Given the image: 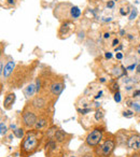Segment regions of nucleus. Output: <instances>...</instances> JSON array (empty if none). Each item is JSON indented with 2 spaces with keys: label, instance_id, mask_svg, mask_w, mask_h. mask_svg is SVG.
Masks as SVG:
<instances>
[{
  "label": "nucleus",
  "instance_id": "4468645a",
  "mask_svg": "<svg viewBox=\"0 0 140 157\" xmlns=\"http://www.w3.org/2000/svg\"><path fill=\"white\" fill-rule=\"evenodd\" d=\"M46 150L49 152H53V151L56 150V141H53V140L49 141V143L46 144Z\"/></svg>",
  "mask_w": 140,
  "mask_h": 157
},
{
  "label": "nucleus",
  "instance_id": "39448f33",
  "mask_svg": "<svg viewBox=\"0 0 140 157\" xmlns=\"http://www.w3.org/2000/svg\"><path fill=\"white\" fill-rule=\"evenodd\" d=\"M127 145L131 150H140V136H131L127 141Z\"/></svg>",
  "mask_w": 140,
  "mask_h": 157
},
{
  "label": "nucleus",
  "instance_id": "393cba45",
  "mask_svg": "<svg viewBox=\"0 0 140 157\" xmlns=\"http://www.w3.org/2000/svg\"><path fill=\"white\" fill-rule=\"evenodd\" d=\"M80 112H81L82 114H86L88 113V112H91V109H83V110H79Z\"/></svg>",
  "mask_w": 140,
  "mask_h": 157
},
{
  "label": "nucleus",
  "instance_id": "4be33fe9",
  "mask_svg": "<svg viewBox=\"0 0 140 157\" xmlns=\"http://www.w3.org/2000/svg\"><path fill=\"white\" fill-rule=\"evenodd\" d=\"M123 116H125V117H131V116H134V112L133 111H125L124 113H123Z\"/></svg>",
  "mask_w": 140,
  "mask_h": 157
},
{
  "label": "nucleus",
  "instance_id": "f8f14e48",
  "mask_svg": "<svg viewBox=\"0 0 140 157\" xmlns=\"http://www.w3.org/2000/svg\"><path fill=\"white\" fill-rule=\"evenodd\" d=\"M80 15H81V10L78 7H76V6L71 7V9H70V16L72 18H79Z\"/></svg>",
  "mask_w": 140,
  "mask_h": 157
},
{
  "label": "nucleus",
  "instance_id": "aec40b11",
  "mask_svg": "<svg viewBox=\"0 0 140 157\" xmlns=\"http://www.w3.org/2000/svg\"><path fill=\"white\" fill-rule=\"evenodd\" d=\"M114 100H115L116 102H120V101H121V94H120V92L114 93Z\"/></svg>",
  "mask_w": 140,
  "mask_h": 157
},
{
  "label": "nucleus",
  "instance_id": "cd10ccee",
  "mask_svg": "<svg viewBox=\"0 0 140 157\" xmlns=\"http://www.w3.org/2000/svg\"><path fill=\"white\" fill-rule=\"evenodd\" d=\"M118 44H119V40H118V39H114V40H113V42H112V45H113V46H116Z\"/></svg>",
  "mask_w": 140,
  "mask_h": 157
},
{
  "label": "nucleus",
  "instance_id": "dca6fc26",
  "mask_svg": "<svg viewBox=\"0 0 140 157\" xmlns=\"http://www.w3.org/2000/svg\"><path fill=\"white\" fill-rule=\"evenodd\" d=\"M103 117V112L100 111V110H97L96 113H95V120H96V121H100Z\"/></svg>",
  "mask_w": 140,
  "mask_h": 157
},
{
  "label": "nucleus",
  "instance_id": "2f4dec72",
  "mask_svg": "<svg viewBox=\"0 0 140 157\" xmlns=\"http://www.w3.org/2000/svg\"><path fill=\"white\" fill-rule=\"evenodd\" d=\"M137 96H140V90H136L134 93V97H137Z\"/></svg>",
  "mask_w": 140,
  "mask_h": 157
},
{
  "label": "nucleus",
  "instance_id": "c9c22d12",
  "mask_svg": "<svg viewBox=\"0 0 140 157\" xmlns=\"http://www.w3.org/2000/svg\"><path fill=\"white\" fill-rule=\"evenodd\" d=\"M103 37H105V38H106V39H108V38H109V37H110V35H109V33H105V36H103Z\"/></svg>",
  "mask_w": 140,
  "mask_h": 157
},
{
  "label": "nucleus",
  "instance_id": "7ed1b4c3",
  "mask_svg": "<svg viewBox=\"0 0 140 157\" xmlns=\"http://www.w3.org/2000/svg\"><path fill=\"white\" fill-rule=\"evenodd\" d=\"M103 130L100 128H95L93 131H91L88 133V136L86 137V144L91 147H94V146H97L100 141L103 140Z\"/></svg>",
  "mask_w": 140,
  "mask_h": 157
},
{
  "label": "nucleus",
  "instance_id": "a19ab883",
  "mask_svg": "<svg viewBox=\"0 0 140 157\" xmlns=\"http://www.w3.org/2000/svg\"><path fill=\"white\" fill-rule=\"evenodd\" d=\"M69 157H76L75 155H71V156H69Z\"/></svg>",
  "mask_w": 140,
  "mask_h": 157
},
{
  "label": "nucleus",
  "instance_id": "2eb2a0df",
  "mask_svg": "<svg viewBox=\"0 0 140 157\" xmlns=\"http://www.w3.org/2000/svg\"><path fill=\"white\" fill-rule=\"evenodd\" d=\"M13 133H14V136H15L16 138H20V139H22V138L24 137V130H23L22 128L14 129Z\"/></svg>",
  "mask_w": 140,
  "mask_h": 157
},
{
  "label": "nucleus",
  "instance_id": "0eeeda50",
  "mask_svg": "<svg viewBox=\"0 0 140 157\" xmlns=\"http://www.w3.org/2000/svg\"><path fill=\"white\" fill-rule=\"evenodd\" d=\"M63 88H64V84L61 83V82H54V83L51 85L50 90H51V93H52L53 95L57 96V95H59L61 93Z\"/></svg>",
  "mask_w": 140,
  "mask_h": 157
},
{
  "label": "nucleus",
  "instance_id": "4c0bfd02",
  "mask_svg": "<svg viewBox=\"0 0 140 157\" xmlns=\"http://www.w3.org/2000/svg\"><path fill=\"white\" fill-rule=\"evenodd\" d=\"M121 48H122V45H120V46H119L118 48H115V52H116V51H119V50H121Z\"/></svg>",
  "mask_w": 140,
  "mask_h": 157
},
{
  "label": "nucleus",
  "instance_id": "423d86ee",
  "mask_svg": "<svg viewBox=\"0 0 140 157\" xmlns=\"http://www.w3.org/2000/svg\"><path fill=\"white\" fill-rule=\"evenodd\" d=\"M45 105H46L45 100H44V98H42V97H36L33 100V102H31V107L36 110H42L45 107Z\"/></svg>",
  "mask_w": 140,
  "mask_h": 157
},
{
  "label": "nucleus",
  "instance_id": "5701e85b",
  "mask_svg": "<svg viewBox=\"0 0 140 157\" xmlns=\"http://www.w3.org/2000/svg\"><path fill=\"white\" fill-rule=\"evenodd\" d=\"M133 108H134V110H135V111H140V105H138V103H134L133 105Z\"/></svg>",
  "mask_w": 140,
  "mask_h": 157
},
{
  "label": "nucleus",
  "instance_id": "58836bf2",
  "mask_svg": "<svg viewBox=\"0 0 140 157\" xmlns=\"http://www.w3.org/2000/svg\"><path fill=\"white\" fill-rule=\"evenodd\" d=\"M120 33H121V35L123 36V35H124V33H125V31H124V30H123V29H122V30L120 31Z\"/></svg>",
  "mask_w": 140,
  "mask_h": 157
},
{
  "label": "nucleus",
  "instance_id": "72a5a7b5",
  "mask_svg": "<svg viewBox=\"0 0 140 157\" xmlns=\"http://www.w3.org/2000/svg\"><path fill=\"white\" fill-rule=\"evenodd\" d=\"M8 3H9V5H14L15 1H14V0H8Z\"/></svg>",
  "mask_w": 140,
  "mask_h": 157
},
{
  "label": "nucleus",
  "instance_id": "c85d7f7f",
  "mask_svg": "<svg viewBox=\"0 0 140 157\" xmlns=\"http://www.w3.org/2000/svg\"><path fill=\"white\" fill-rule=\"evenodd\" d=\"M116 58H118V59H122L123 58V54H122V53H118V54H116Z\"/></svg>",
  "mask_w": 140,
  "mask_h": 157
},
{
  "label": "nucleus",
  "instance_id": "37998d69",
  "mask_svg": "<svg viewBox=\"0 0 140 157\" xmlns=\"http://www.w3.org/2000/svg\"><path fill=\"white\" fill-rule=\"evenodd\" d=\"M139 48H140V45H139Z\"/></svg>",
  "mask_w": 140,
  "mask_h": 157
},
{
  "label": "nucleus",
  "instance_id": "e433bc0d",
  "mask_svg": "<svg viewBox=\"0 0 140 157\" xmlns=\"http://www.w3.org/2000/svg\"><path fill=\"white\" fill-rule=\"evenodd\" d=\"M131 157H140V154H133Z\"/></svg>",
  "mask_w": 140,
  "mask_h": 157
},
{
  "label": "nucleus",
  "instance_id": "f257e3e1",
  "mask_svg": "<svg viewBox=\"0 0 140 157\" xmlns=\"http://www.w3.org/2000/svg\"><path fill=\"white\" fill-rule=\"evenodd\" d=\"M42 141V135L39 130L29 131L21 144V157H28L38 150Z\"/></svg>",
  "mask_w": 140,
  "mask_h": 157
},
{
  "label": "nucleus",
  "instance_id": "9d476101",
  "mask_svg": "<svg viewBox=\"0 0 140 157\" xmlns=\"http://www.w3.org/2000/svg\"><path fill=\"white\" fill-rule=\"evenodd\" d=\"M66 137H67V133L64 130H61V129L56 130V132H55V135H54V138H55V140H56V142H59V143L65 141Z\"/></svg>",
  "mask_w": 140,
  "mask_h": 157
},
{
  "label": "nucleus",
  "instance_id": "ddd939ff",
  "mask_svg": "<svg viewBox=\"0 0 140 157\" xmlns=\"http://www.w3.org/2000/svg\"><path fill=\"white\" fill-rule=\"evenodd\" d=\"M35 92H37L36 86L33 85V84H30V85L27 86L26 90H25V95H26L27 97H31L33 94H35Z\"/></svg>",
  "mask_w": 140,
  "mask_h": 157
},
{
  "label": "nucleus",
  "instance_id": "bb28decb",
  "mask_svg": "<svg viewBox=\"0 0 140 157\" xmlns=\"http://www.w3.org/2000/svg\"><path fill=\"white\" fill-rule=\"evenodd\" d=\"M105 56H106V58L110 59V58H111V57H112V54H111V53H110V52H107V53H106V54H105Z\"/></svg>",
  "mask_w": 140,
  "mask_h": 157
},
{
  "label": "nucleus",
  "instance_id": "f704fd0d",
  "mask_svg": "<svg viewBox=\"0 0 140 157\" xmlns=\"http://www.w3.org/2000/svg\"><path fill=\"white\" fill-rule=\"evenodd\" d=\"M137 72H138V73H140V63L137 66Z\"/></svg>",
  "mask_w": 140,
  "mask_h": 157
},
{
  "label": "nucleus",
  "instance_id": "f3484780",
  "mask_svg": "<svg viewBox=\"0 0 140 157\" xmlns=\"http://www.w3.org/2000/svg\"><path fill=\"white\" fill-rule=\"evenodd\" d=\"M6 133H7V127L5 126L3 123H1V124H0V135L5 136Z\"/></svg>",
  "mask_w": 140,
  "mask_h": 157
},
{
  "label": "nucleus",
  "instance_id": "ea45409f",
  "mask_svg": "<svg viewBox=\"0 0 140 157\" xmlns=\"http://www.w3.org/2000/svg\"><path fill=\"white\" fill-rule=\"evenodd\" d=\"M11 128H12V129H15V125L12 124V125H11Z\"/></svg>",
  "mask_w": 140,
  "mask_h": 157
},
{
  "label": "nucleus",
  "instance_id": "20e7f679",
  "mask_svg": "<svg viewBox=\"0 0 140 157\" xmlns=\"http://www.w3.org/2000/svg\"><path fill=\"white\" fill-rule=\"evenodd\" d=\"M37 121H38V118L35 112L26 108V109L24 110V112H23V123H24L25 127H26V128L35 127Z\"/></svg>",
  "mask_w": 140,
  "mask_h": 157
},
{
  "label": "nucleus",
  "instance_id": "a211bd4d",
  "mask_svg": "<svg viewBox=\"0 0 140 157\" xmlns=\"http://www.w3.org/2000/svg\"><path fill=\"white\" fill-rule=\"evenodd\" d=\"M110 90H111L112 92H114V93L119 92V85H118V83H116V82H114V83L111 85V87H110Z\"/></svg>",
  "mask_w": 140,
  "mask_h": 157
},
{
  "label": "nucleus",
  "instance_id": "b1692460",
  "mask_svg": "<svg viewBox=\"0 0 140 157\" xmlns=\"http://www.w3.org/2000/svg\"><path fill=\"white\" fill-rule=\"evenodd\" d=\"M107 7L108 8H113L114 7V1H108V2H107Z\"/></svg>",
  "mask_w": 140,
  "mask_h": 157
},
{
  "label": "nucleus",
  "instance_id": "473e14b6",
  "mask_svg": "<svg viewBox=\"0 0 140 157\" xmlns=\"http://www.w3.org/2000/svg\"><path fill=\"white\" fill-rule=\"evenodd\" d=\"M101 95H103V92H99L98 94H97V96H95V99H98L101 97Z\"/></svg>",
  "mask_w": 140,
  "mask_h": 157
},
{
  "label": "nucleus",
  "instance_id": "79ce46f5",
  "mask_svg": "<svg viewBox=\"0 0 140 157\" xmlns=\"http://www.w3.org/2000/svg\"><path fill=\"white\" fill-rule=\"evenodd\" d=\"M138 53H139V54H140V48H139V50H138Z\"/></svg>",
  "mask_w": 140,
  "mask_h": 157
},
{
  "label": "nucleus",
  "instance_id": "6ab92c4d",
  "mask_svg": "<svg viewBox=\"0 0 140 157\" xmlns=\"http://www.w3.org/2000/svg\"><path fill=\"white\" fill-rule=\"evenodd\" d=\"M137 16V10L136 9H134V10H131V13H130V15H129V20L130 21H133L134 18Z\"/></svg>",
  "mask_w": 140,
  "mask_h": 157
},
{
  "label": "nucleus",
  "instance_id": "1a4fd4ad",
  "mask_svg": "<svg viewBox=\"0 0 140 157\" xmlns=\"http://www.w3.org/2000/svg\"><path fill=\"white\" fill-rule=\"evenodd\" d=\"M14 67H15V63H14L13 60L9 61V63H8L7 65H6L5 71H3V74H2V75L5 76V78H8V76H9L10 74H11V72L13 71Z\"/></svg>",
  "mask_w": 140,
  "mask_h": 157
},
{
  "label": "nucleus",
  "instance_id": "a878e982",
  "mask_svg": "<svg viewBox=\"0 0 140 157\" xmlns=\"http://www.w3.org/2000/svg\"><path fill=\"white\" fill-rule=\"evenodd\" d=\"M82 157H95V156H94V154H93V153H85V154H84Z\"/></svg>",
  "mask_w": 140,
  "mask_h": 157
},
{
  "label": "nucleus",
  "instance_id": "c03bdc74",
  "mask_svg": "<svg viewBox=\"0 0 140 157\" xmlns=\"http://www.w3.org/2000/svg\"><path fill=\"white\" fill-rule=\"evenodd\" d=\"M49 157H50V156H49Z\"/></svg>",
  "mask_w": 140,
  "mask_h": 157
},
{
  "label": "nucleus",
  "instance_id": "c756f323",
  "mask_svg": "<svg viewBox=\"0 0 140 157\" xmlns=\"http://www.w3.org/2000/svg\"><path fill=\"white\" fill-rule=\"evenodd\" d=\"M135 67H136V65L134 63V65L128 66V67H127V70H133V69H135Z\"/></svg>",
  "mask_w": 140,
  "mask_h": 157
},
{
  "label": "nucleus",
  "instance_id": "9b49d317",
  "mask_svg": "<svg viewBox=\"0 0 140 157\" xmlns=\"http://www.w3.org/2000/svg\"><path fill=\"white\" fill-rule=\"evenodd\" d=\"M46 124H48V118H46V117L39 118V120L37 121V123H36V125H35V129L39 130V129L44 128V127L46 126Z\"/></svg>",
  "mask_w": 140,
  "mask_h": 157
},
{
  "label": "nucleus",
  "instance_id": "f03ea898",
  "mask_svg": "<svg viewBox=\"0 0 140 157\" xmlns=\"http://www.w3.org/2000/svg\"><path fill=\"white\" fill-rule=\"evenodd\" d=\"M114 147H115V141L111 138L106 139L103 142V144H100L97 150V155L98 157H109L111 155V153L113 152Z\"/></svg>",
  "mask_w": 140,
  "mask_h": 157
},
{
  "label": "nucleus",
  "instance_id": "7c9ffc66",
  "mask_svg": "<svg viewBox=\"0 0 140 157\" xmlns=\"http://www.w3.org/2000/svg\"><path fill=\"white\" fill-rule=\"evenodd\" d=\"M120 13H121V14H122V15H126V14H127V12H126V11H125V9H121Z\"/></svg>",
  "mask_w": 140,
  "mask_h": 157
},
{
  "label": "nucleus",
  "instance_id": "412c9836",
  "mask_svg": "<svg viewBox=\"0 0 140 157\" xmlns=\"http://www.w3.org/2000/svg\"><path fill=\"white\" fill-rule=\"evenodd\" d=\"M36 90H37L38 93H39L40 90H41V81H40V78H37V83H36Z\"/></svg>",
  "mask_w": 140,
  "mask_h": 157
},
{
  "label": "nucleus",
  "instance_id": "6e6552de",
  "mask_svg": "<svg viewBox=\"0 0 140 157\" xmlns=\"http://www.w3.org/2000/svg\"><path fill=\"white\" fill-rule=\"evenodd\" d=\"M14 101H15V95H14L13 93H11V94L8 95L5 98V100H3V107H5L6 109H10L11 105L14 103Z\"/></svg>",
  "mask_w": 140,
  "mask_h": 157
}]
</instances>
